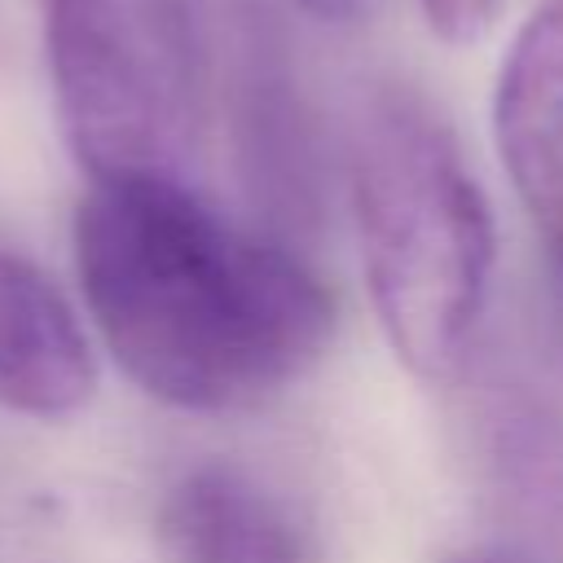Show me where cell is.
I'll return each mask as SVG.
<instances>
[{
	"label": "cell",
	"mask_w": 563,
	"mask_h": 563,
	"mask_svg": "<svg viewBox=\"0 0 563 563\" xmlns=\"http://www.w3.org/2000/svg\"><path fill=\"white\" fill-rule=\"evenodd\" d=\"M75 273L119 369L185 413L251 409L330 347L339 308L312 264L207 207L180 176L92 180Z\"/></svg>",
	"instance_id": "obj_1"
},
{
	"label": "cell",
	"mask_w": 563,
	"mask_h": 563,
	"mask_svg": "<svg viewBox=\"0 0 563 563\" xmlns=\"http://www.w3.org/2000/svg\"><path fill=\"white\" fill-rule=\"evenodd\" d=\"M347 194L383 339L409 374H453L484 317L497 233L453 128L422 92L378 84L361 101Z\"/></svg>",
	"instance_id": "obj_2"
},
{
	"label": "cell",
	"mask_w": 563,
	"mask_h": 563,
	"mask_svg": "<svg viewBox=\"0 0 563 563\" xmlns=\"http://www.w3.org/2000/svg\"><path fill=\"white\" fill-rule=\"evenodd\" d=\"M44 53L88 180L180 176L207 88L189 0H44Z\"/></svg>",
	"instance_id": "obj_3"
},
{
	"label": "cell",
	"mask_w": 563,
	"mask_h": 563,
	"mask_svg": "<svg viewBox=\"0 0 563 563\" xmlns=\"http://www.w3.org/2000/svg\"><path fill=\"white\" fill-rule=\"evenodd\" d=\"M224 110L233 163L260 229L290 242L321 220V141L290 35L268 0H229Z\"/></svg>",
	"instance_id": "obj_4"
},
{
	"label": "cell",
	"mask_w": 563,
	"mask_h": 563,
	"mask_svg": "<svg viewBox=\"0 0 563 563\" xmlns=\"http://www.w3.org/2000/svg\"><path fill=\"white\" fill-rule=\"evenodd\" d=\"M493 141L545 246L563 317V0H541L506 44L493 79Z\"/></svg>",
	"instance_id": "obj_5"
},
{
	"label": "cell",
	"mask_w": 563,
	"mask_h": 563,
	"mask_svg": "<svg viewBox=\"0 0 563 563\" xmlns=\"http://www.w3.org/2000/svg\"><path fill=\"white\" fill-rule=\"evenodd\" d=\"M97 361L66 295L26 255L0 246V409L70 418L92 400Z\"/></svg>",
	"instance_id": "obj_6"
},
{
	"label": "cell",
	"mask_w": 563,
	"mask_h": 563,
	"mask_svg": "<svg viewBox=\"0 0 563 563\" xmlns=\"http://www.w3.org/2000/svg\"><path fill=\"white\" fill-rule=\"evenodd\" d=\"M163 541L176 563H308L303 532L242 471L207 462L163 501Z\"/></svg>",
	"instance_id": "obj_7"
},
{
	"label": "cell",
	"mask_w": 563,
	"mask_h": 563,
	"mask_svg": "<svg viewBox=\"0 0 563 563\" xmlns=\"http://www.w3.org/2000/svg\"><path fill=\"white\" fill-rule=\"evenodd\" d=\"M427 31L449 48H471L488 35L501 13V0H418Z\"/></svg>",
	"instance_id": "obj_8"
},
{
	"label": "cell",
	"mask_w": 563,
	"mask_h": 563,
	"mask_svg": "<svg viewBox=\"0 0 563 563\" xmlns=\"http://www.w3.org/2000/svg\"><path fill=\"white\" fill-rule=\"evenodd\" d=\"M303 18L312 22H325V26H352V22H365L374 0H290Z\"/></svg>",
	"instance_id": "obj_9"
},
{
	"label": "cell",
	"mask_w": 563,
	"mask_h": 563,
	"mask_svg": "<svg viewBox=\"0 0 563 563\" xmlns=\"http://www.w3.org/2000/svg\"><path fill=\"white\" fill-rule=\"evenodd\" d=\"M457 563H501V559H457Z\"/></svg>",
	"instance_id": "obj_10"
}]
</instances>
